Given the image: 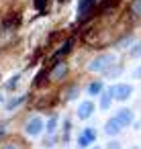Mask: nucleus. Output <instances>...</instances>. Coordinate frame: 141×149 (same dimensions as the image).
I'll return each mask as SVG.
<instances>
[{"instance_id": "nucleus-1", "label": "nucleus", "mask_w": 141, "mask_h": 149, "mask_svg": "<svg viewBox=\"0 0 141 149\" xmlns=\"http://www.w3.org/2000/svg\"><path fill=\"white\" fill-rule=\"evenodd\" d=\"M114 63H119V53L110 51V53H96L88 63H86V70L90 74H104L106 70H110Z\"/></svg>"}, {"instance_id": "nucleus-2", "label": "nucleus", "mask_w": 141, "mask_h": 149, "mask_svg": "<svg viewBox=\"0 0 141 149\" xmlns=\"http://www.w3.org/2000/svg\"><path fill=\"white\" fill-rule=\"evenodd\" d=\"M96 13H98V0H78V6H76L78 25H86L94 21Z\"/></svg>"}, {"instance_id": "nucleus-3", "label": "nucleus", "mask_w": 141, "mask_h": 149, "mask_svg": "<svg viewBox=\"0 0 141 149\" xmlns=\"http://www.w3.org/2000/svg\"><path fill=\"white\" fill-rule=\"evenodd\" d=\"M45 131V120L39 116V114H31L25 125H23V133L29 137V139H39Z\"/></svg>"}, {"instance_id": "nucleus-4", "label": "nucleus", "mask_w": 141, "mask_h": 149, "mask_svg": "<svg viewBox=\"0 0 141 149\" xmlns=\"http://www.w3.org/2000/svg\"><path fill=\"white\" fill-rule=\"evenodd\" d=\"M108 92L114 102H127L131 98V94L135 92V86H131L127 82H114L112 86H108Z\"/></svg>"}, {"instance_id": "nucleus-5", "label": "nucleus", "mask_w": 141, "mask_h": 149, "mask_svg": "<svg viewBox=\"0 0 141 149\" xmlns=\"http://www.w3.org/2000/svg\"><path fill=\"white\" fill-rule=\"evenodd\" d=\"M96 141H98V129H96V127H84V129L78 133V137H76L78 149H88V147L94 145Z\"/></svg>"}, {"instance_id": "nucleus-6", "label": "nucleus", "mask_w": 141, "mask_h": 149, "mask_svg": "<svg viewBox=\"0 0 141 149\" xmlns=\"http://www.w3.org/2000/svg\"><path fill=\"white\" fill-rule=\"evenodd\" d=\"M68 74H70L68 61H66V59H57V61H53V65L49 68V82L59 84V82H64V80L68 78Z\"/></svg>"}, {"instance_id": "nucleus-7", "label": "nucleus", "mask_w": 141, "mask_h": 149, "mask_svg": "<svg viewBox=\"0 0 141 149\" xmlns=\"http://www.w3.org/2000/svg\"><path fill=\"white\" fill-rule=\"evenodd\" d=\"M94 110H96V102L90 100V98H86V100L78 102V106H76V118L78 120H90L92 114H94Z\"/></svg>"}, {"instance_id": "nucleus-8", "label": "nucleus", "mask_w": 141, "mask_h": 149, "mask_svg": "<svg viewBox=\"0 0 141 149\" xmlns=\"http://www.w3.org/2000/svg\"><path fill=\"white\" fill-rule=\"evenodd\" d=\"M114 118H117V123H119L123 129H129V127H133V123H135V110L129 108V106H121V108L114 112Z\"/></svg>"}, {"instance_id": "nucleus-9", "label": "nucleus", "mask_w": 141, "mask_h": 149, "mask_svg": "<svg viewBox=\"0 0 141 149\" xmlns=\"http://www.w3.org/2000/svg\"><path fill=\"white\" fill-rule=\"evenodd\" d=\"M102 131H104V135H106L108 139H114V137H119V135L123 133V127L117 123V118H114V116H110V118H106V123H104Z\"/></svg>"}, {"instance_id": "nucleus-10", "label": "nucleus", "mask_w": 141, "mask_h": 149, "mask_svg": "<svg viewBox=\"0 0 141 149\" xmlns=\"http://www.w3.org/2000/svg\"><path fill=\"white\" fill-rule=\"evenodd\" d=\"M72 49H74V37H68V39L64 41V45H61L55 53H51V59H53V61H57V59H66V57L72 53Z\"/></svg>"}, {"instance_id": "nucleus-11", "label": "nucleus", "mask_w": 141, "mask_h": 149, "mask_svg": "<svg viewBox=\"0 0 141 149\" xmlns=\"http://www.w3.org/2000/svg\"><path fill=\"white\" fill-rule=\"evenodd\" d=\"M104 90H106V86H104L102 80H92V82L86 86V94H88L90 98H98Z\"/></svg>"}, {"instance_id": "nucleus-12", "label": "nucleus", "mask_w": 141, "mask_h": 149, "mask_svg": "<svg viewBox=\"0 0 141 149\" xmlns=\"http://www.w3.org/2000/svg\"><path fill=\"white\" fill-rule=\"evenodd\" d=\"M19 27H21V15L13 13V15H8V17L2 19V29L4 31H17Z\"/></svg>"}, {"instance_id": "nucleus-13", "label": "nucleus", "mask_w": 141, "mask_h": 149, "mask_svg": "<svg viewBox=\"0 0 141 149\" xmlns=\"http://www.w3.org/2000/svg\"><path fill=\"white\" fill-rule=\"evenodd\" d=\"M29 100V94H21V96H15V98H10L8 102H4V110H8V112H13V110H17V108H21L25 102Z\"/></svg>"}, {"instance_id": "nucleus-14", "label": "nucleus", "mask_w": 141, "mask_h": 149, "mask_svg": "<svg viewBox=\"0 0 141 149\" xmlns=\"http://www.w3.org/2000/svg\"><path fill=\"white\" fill-rule=\"evenodd\" d=\"M80 92H82V88H80L78 84H70V86H66V90H64V94H61V100H64V102L76 100V98L80 96Z\"/></svg>"}, {"instance_id": "nucleus-15", "label": "nucleus", "mask_w": 141, "mask_h": 149, "mask_svg": "<svg viewBox=\"0 0 141 149\" xmlns=\"http://www.w3.org/2000/svg\"><path fill=\"white\" fill-rule=\"evenodd\" d=\"M45 84L49 86V70H47V68H41L39 74H37L35 80H33V88H43Z\"/></svg>"}, {"instance_id": "nucleus-16", "label": "nucleus", "mask_w": 141, "mask_h": 149, "mask_svg": "<svg viewBox=\"0 0 141 149\" xmlns=\"http://www.w3.org/2000/svg\"><path fill=\"white\" fill-rule=\"evenodd\" d=\"M57 127H59V116L55 112H51L45 120V133L51 135V133H57Z\"/></svg>"}, {"instance_id": "nucleus-17", "label": "nucleus", "mask_w": 141, "mask_h": 149, "mask_svg": "<svg viewBox=\"0 0 141 149\" xmlns=\"http://www.w3.org/2000/svg\"><path fill=\"white\" fill-rule=\"evenodd\" d=\"M112 102H114V100H112V96H110V92H108V88H106V90L98 96V108H100V110H108V108L112 106Z\"/></svg>"}, {"instance_id": "nucleus-18", "label": "nucleus", "mask_w": 141, "mask_h": 149, "mask_svg": "<svg viewBox=\"0 0 141 149\" xmlns=\"http://www.w3.org/2000/svg\"><path fill=\"white\" fill-rule=\"evenodd\" d=\"M70 137H72V118H64V127H61V135H59V141L61 143H70Z\"/></svg>"}, {"instance_id": "nucleus-19", "label": "nucleus", "mask_w": 141, "mask_h": 149, "mask_svg": "<svg viewBox=\"0 0 141 149\" xmlns=\"http://www.w3.org/2000/svg\"><path fill=\"white\" fill-rule=\"evenodd\" d=\"M127 10H129V17L131 19L139 21L141 19V0H131L129 6H127Z\"/></svg>"}, {"instance_id": "nucleus-20", "label": "nucleus", "mask_w": 141, "mask_h": 149, "mask_svg": "<svg viewBox=\"0 0 141 149\" xmlns=\"http://www.w3.org/2000/svg\"><path fill=\"white\" fill-rule=\"evenodd\" d=\"M123 74H125V70H123V65H121V63H114V65H112L110 70H106V72H104L102 76H104L106 80H117V78H121Z\"/></svg>"}, {"instance_id": "nucleus-21", "label": "nucleus", "mask_w": 141, "mask_h": 149, "mask_svg": "<svg viewBox=\"0 0 141 149\" xmlns=\"http://www.w3.org/2000/svg\"><path fill=\"white\" fill-rule=\"evenodd\" d=\"M127 55L131 59H139L141 57V41H133L129 45V49H127Z\"/></svg>"}, {"instance_id": "nucleus-22", "label": "nucleus", "mask_w": 141, "mask_h": 149, "mask_svg": "<svg viewBox=\"0 0 141 149\" xmlns=\"http://www.w3.org/2000/svg\"><path fill=\"white\" fill-rule=\"evenodd\" d=\"M21 78H23V74H15V76H13V78H10L6 84H4V90H6V92H15V88L19 86Z\"/></svg>"}, {"instance_id": "nucleus-23", "label": "nucleus", "mask_w": 141, "mask_h": 149, "mask_svg": "<svg viewBox=\"0 0 141 149\" xmlns=\"http://www.w3.org/2000/svg\"><path fill=\"white\" fill-rule=\"evenodd\" d=\"M57 143H59V135L57 133H51V135H47L43 139V147H47V149H53Z\"/></svg>"}, {"instance_id": "nucleus-24", "label": "nucleus", "mask_w": 141, "mask_h": 149, "mask_svg": "<svg viewBox=\"0 0 141 149\" xmlns=\"http://www.w3.org/2000/svg\"><path fill=\"white\" fill-rule=\"evenodd\" d=\"M0 149H25V145L17 139H10V141H4V143H0Z\"/></svg>"}, {"instance_id": "nucleus-25", "label": "nucleus", "mask_w": 141, "mask_h": 149, "mask_svg": "<svg viewBox=\"0 0 141 149\" xmlns=\"http://www.w3.org/2000/svg\"><path fill=\"white\" fill-rule=\"evenodd\" d=\"M104 149H123V143L114 137V139H108V143L104 145Z\"/></svg>"}, {"instance_id": "nucleus-26", "label": "nucleus", "mask_w": 141, "mask_h": 149, "mask_svg": "<svg viewBox=\"0 0 141 149\" xmlns=\"http://www.w3.org/2000/svg\"><path fill=\"white\" fill-rule=\"evenodd\" d=\"M47 4H49V0H33V6H35L39 13H43V10L47 8Z\"/></svg>"}, {"instance_id": "nucleus-27", "label": "nucleus", "mask_w": 141, "mask_h": 149, "mask_svg": "<svg viewBox=\"0 0 141 149\" xmlns=\"http://www.w3.org/2000/svg\"><path fill=\"white\" fill-rule=\"evenodd\" d=\"M131 78H133V80H141V65H137V68L131 72Z\"/></svg>"}, {"instance_id": "nucleus-28", "label": "nucleus", "mask_w": 141, "mask_h": 149, "mask_svg": "<svg viewBox=\"0 0 141 149\" xmlns=\"http://www.w3.org/2000/svg\"><path fill=\"white\" fill-rule=\"evenodd\" d=\"M4 139H6V127H4V125H0V143H2Z\"/></svg>"}, {"instance_id": "nucleus-29", "label": "nucleus", "mask_w": 141, "mask_h": 149, "mask_svg": "<svg viewBox=\"0 0 141 149\" xmlns=\"http://www.w3.org/2000/svg\"><path fill=\"white\" fill-rule=\"evenodd\" d=\"M88 149H104V147H102V145H96V143H94V145H90Z\"/></svg>"}, {"instance_id": "nucleus-30", "label": "nucleus", "mask_w": 141, "mask_h": 149, "mask_svg": "<svg viewBox=\"0 0 141 149\" xmlns=\"http://www.w3.org/2000/svg\"><path fill=\"white\" fill-rule=\"evenodd\" d=\"M2 102H4V94H2V92H0V104H2Z\"/></svg>"}, {"instance_id": "nucleus-31", "label": "nucleus", "mask_w": 141, "mask_h": 149, "mask_svg": "<svg viewBox=\"0 0 141 149\" xmlns=\"http://www.w3.org/2000/svg\"><path fill=\"white\" fill-rule=\"evenodd\" d=\"M131 149H139V145H133V147H131Z\"/></svg>"}, {"instance_id": "nucleus-32", "label": "nucleus", "mask_w": 141, "mask_h": 149, "mask_svg": "<svg viewBox=\"0 0 141 149\" xmlns=\"http://www.w3.org/2000/svg\"><path fill=\"white\" fill-rule=\"evenodd\" d=\"M66 149H68V147H66Z\"/></svg>"}]
</instances>
